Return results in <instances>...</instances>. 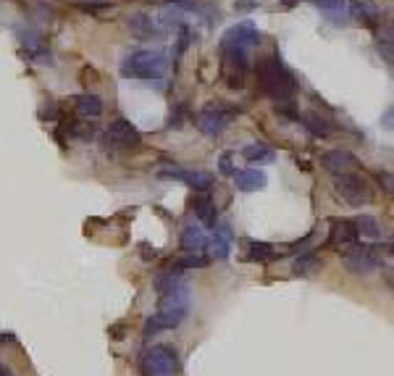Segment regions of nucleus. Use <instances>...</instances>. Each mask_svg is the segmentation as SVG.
Listing matches in <instances>:
<instances>
[{
  "label": "nucleus",
  "instance_id": "obj_1",
  "mask_svg": "<svg viewBox=\"0 0 394 376\" xmlns=\"http://www.w3.org/2000/svg\"><path fill=\"white\" fill-rule=\"evenodd\" d=\"M158 292H160V303H158V313L150 316L145 324V337L156 334L160 329H176L184 319L190 316L192 295L190 287L181 282V271H166V276H160L156 282Z\"/></svg>",
  "mask_w": 394,
  "mask_h": 376
},
{
  "label": "nucleus",
  "instance_id": "obj_2",
  "mask_svg": "<svg viewBox=\"0 0 394 376\" xmlns=\"http://www.w3.org/2000/svg\"><path fill=\"white\" fill-rule=\"evenodd\" d=\"M255 74H258V84H260V92H263V95L273 98L276 103H289L294 98V92H297V80H294L292 71L284 66V61L279 53H273V56L258 61Z\"/></svg>",
  "mask_w": 394,
  "mask_h": 376
},
{
  "label": "nucleus",
  "instance_id": "obj_3",
  "mask_svg": "<svg viewBox=\"0 0 394 376\" xmlns=\"http://www.w3.org/2000/svg\"><path fill=\"white\" fill-rule=\"evenodd\" d=\"M166 71V53L163 50H135L121 61L124 80H160Z\"/></svg>",
  "mask_w": 394,
  "mask_h": 376
},
{
  "label": "nucleus",
  "instance_id": "obj_4",
  "mask_svg": "<svg viewBox=\"0 0 394 376\" xmlns=\"http://www.w3.org/2000/svg\"><path fill=\"white\" fill-rule=\"evenodd\" d=\"M334 190L352 208H363V205H368L373 200V190L368 179L361 176V174H352V171L334 174Z\"/></svg>",
  "mask_w": 394,
  "mask_h": 376
},
{
  "label": "nucleus",
  "instance_id": "obj_5",
  "mask_svg": "<svg viewBox=\"0 0 394 376\" xmlns=\"http://www.w3.org/2000/svg\"><path fill=\"white\" fill-rule=\"evenodd\" d=\"M239 114V108L229 105V103H208L203 111L197 114V129L205 137H221L226 124Z\"/></svg>",
  "mask_w": 394,
  "mask_h": 376
},
{
  "label": "nucleus",
  "instance_id": "obj_6",
  "mask_svg": "<svg viewBox=\"0 0 394 376\" xmlns=\"http://www.w3.org/2000/svg\"><path fill=\"white\" fill-rule=\"evenodd\" d=\"M100 142L108 153H111V150L113 153H116V150H132L142 142V135L137 132V126L132 124V121H126V119H116V121H111L108 129L103 132Z\"/></svg>",
  "mask_w": 394,
  "mask_h": 376
},
{
  "label": "nucleus",
  "instance_id": "obj_7",
  "mask_svg": "<svg viewBox=\"0 0 394 376\" xmlns=\"http://www.w3.org/2000/svg\"><path fill=\"white\" fill-rule=\"evenodd\" d=\"M142 366H145L147 376H174L179 368V358H176V350L169 345H156L145 350Z\"/></svg>",
  "mask_w": 394,
  "mask_h": 376
},
{
  "label": "nucleus",
  "instance_id": "obj_8",
  "mask_svg": "<svg viewBox=\"0 0 394 376\" xmlns=\"http://www.w3.org/2000/svg\"><path fill=\"white\" fill-rule=\"evenodd\" d=\"M260 43V32L252 22H239L229 27L221 37V47H236V50H250Z\"/></svg>",
  "mask_w": 394,
  "mask_h": 376
},
{
  "label": "nucleus",
  "instance_id": "obj_9",
  "mask_svg": "<svg viewBox=\"0 0 394 376\" xmlns=\"http://www.w3.org/2000/svg\"><path fill=\"white\" fill-rule=\"evenodd\" d=\"M361 234H358V227H355V221H349V218H334L331 221V234H328V242L334 245V248H347L352 242H358Z\"/></svg>",
  "mask_w": 394,
  "mask_h": 376
},
{
  "label": "nucleus",
  "instance_id": "obj_10",
  "mask_svg": "<svg viewBox=\"0 0 394 376\" xmlns=\"http://www.w3.org/2000/svg\"><path fill=\"white\" fill-rule=\"evenodd\" d=\"M321 163H324V169L331 171V174H344V171H352L355 166H358V158H355L349 150L337 148V150H328V153H324Z\"/></svg>",
  "mask_w": 394,
  "mask_h": 376
},
{
  "label": "nucleus",
  "instance_id": "obj_11",
  "mask_svg": "<svg viewBox=\"0 0 394 376\" xmlns=\"http://www.w3.org/2000/svg\"><path fill=\"white\" fill-rule=\"evenodd\" d=\"M342 266L349 273H371L381 266V261L373 253H355V255H342Z\"/></svg>",
  "mask_w": 394,
  "mask_h": 376
},
{
  "label": "nucleus",
  "instance_id": "obj_12",
  "mask_svg": "<svg viewBox=\"0 0 394 376\" xmlns=\"http://www.w3.org/2000/svg\"><path fill=\"white\" fill-rule=\"evenodd\" d=\"M208 248V234H205L203 224H187L181 229V250L197 253Z\"/></svg>",
  "mask_w": 394,
  "mask_h": 376
},
{
  "label": "nucleus",
  "instance_id": "obj_13",
  "mask_svg": "<svg viewBox=\"0 0 394 376\" xmlns=\"http://www.w3.org/2000/svg\"><path fill=\"white\" fill-rule=\"evenodd\" d=\"M236 179V187L242 190V193H255V190H263L266 184H268V176H266V171L263 169H245L234 174Z\"/></svg>",
  "mask_w": 394,
  "mask_h": 376
},
{
  "label": "nucleus",
  "instance_id": "obj_14",
  "mask_svg": "<svg viewBox=\"0 0 394 376\" xmlns=\"http://www.w3.org/2000/svg\"><path fill=\"white\" fill-rule=\"evenodd\" d=\"M181 182L187 184L190 190H195V193H211L213 190V174H208V171H195V169H184V174H181Z\"/></svg>",
  "mask_w": 394,
  "mask_h": 376
},
{
  "label": "nucleus",
  "instance_id": "obj_15",
  "mask_svg": "<svg viewBox=\"0 0 394 376\" xmlns=\"http://www.w3.org/2000/svg\"><path fill=\"white\" fill-rule=\"evenodd\" d=\"M192 208H195V216L200 218V224L203 227H215V218H218V211H215V203L208 197V195H200V197H195V203H192Z\"/></svg>",
  "mask_w": 394,
  "mask_h": 376
},
{
  "label": "nucleus",
  "instance_id": "obj_16",
  "mask_svg": "<svg viewBox=\"0 0 394 376\" xmlns=\"http://www.w3.org/2000/svg\"><path fill=\"white\" fill-rule=\"evenodd\" d=\"M74 105H77L79 116H84V119H98L103 114V100L98 95H92V92H82L74 98Z\"/></svg>",
  "mask_w": 394,
  "mask_h": 376
},
{
  "label": "nucleus",
  "instance_id": "obj_17",
  "mask_svg": "<svg viewBox=\"0 0 394 376\" xmlns=\"http://www.w3.org/2000/svg\"><path fill=\"white\" fill-rule=\"evenodd\" d=\"M129 29H132V34L142 37V40H153V37L160 34V29H158L156 22H153L147 13H135V16L129 19Z\"/></svg>",
  "mask_w": 394,
  "mask_h": 376
},
{
  "label": "nucleus",
  "instance_id": "obj_18",
  "mask_svg": "<svg viewBox=\"0 0 394 376\" xmlns=\"http://www.w3.org/2000/svg\"><path fill=\"white\" fill-rule=\"evenodd\" d=\"M229 250H232V229L221 227L213 232V239H211V255L218 258V261H226L229 258Z\"/></svg>",
  "mask_w": 394,
  "mask_h": 376
},
{
  "label": "nucleus",
  "instance_id": "obj_19",
  "mask_svg": "<svg viewBox=\"0 0 394 376\" xmlns=\"http://www.w3.org/2000/svg\"><path fill=\"white\" fill-rule=\"evenodd\" d=\"M324 269V261L315 255V253H300V258H294L292 263V271L297 276H313Z\"/></svg>",
  "mask_w": 394,
  "mask_h": 376
},
{
  "label": "nucleus",
  "instance_id": "obj_20",
  "mask_svg": "<svg viewBox=\"0 0 394 376\" xmlns=\"http://www.w3.org/2000/svg\"><path fill=\"white\" fill-rule=\"evenodd\" d=\"M349 11H352V16H355L358 22L365 24V27H373V24L379 22V11L373 8L368 0H352V3H349Z\"/></svg>",
  "mask_w": 394,
  "mask_h": 376
},
{
  "label": "nucleus",
  "instance_id": "obj_21",
  "mask_svg": "<svg viewBox=\"0 0 394 376\" xmlns=\"http://www.w3.org/2000/svg\"><path fill=\"white\" fill-rule=\"evenodd\" d=\"M273 255H276V248L271 242H258V239H250L248 242L250 261H271Z\"/></svg>",
  "mask_w": 394,
  "mask_h": 376
},
{
  "label": "nucleus",
  "instance_id": "obj_22",
  "mask_svg": "<svg viewBox=\"0 0 394 376\" xmlns=\"http://www.w3.org/2000/svg\"><path fill=\"white\" fill-rule=\"evenodd\" d=\"M242 156H245V160H250V163H271V160L276 158V153L268 148V145H248V148L242 150Z\"/></svg>",
  "mask_w": 394,
  "mask_h": 376
},
{
  "label": "nucleus",
  "instance_id": "obj_23",
  "mask_svg": "<svg viewBox=\"0 0 394 376\" xmlns=\"http://www.w3.org/2000/svg\"><path fill=\"white\" fill-rule=\"evenodd\" d=\"M303 124L308 126V132L313 137H328L331 135V126H328L326 119H321L318 114H305L303 116Z\"/></svg>",
  "mask_w": 394,
  "mask_h": 376
},
{
  "label": "nucleus",
  "instance_id": "obj_24",
  "mask_svg": "<svg viewBox=\"0 0 394 376\" xmlns=\"http://www.w3.org/2000/svg\"><path fill=\"white\" fill-rule=\"evenodd\" d=\"M355 227H358V234L365 239H379L381 237V227H379V221L373 216H361L355 221Z\"/></svg>",
  "mask_w": 394,
  "mask_h": 376
},
{
  "label": "nucleus",
  "instance_id": "obj_25",
  "mask_svg": "<svg viewBox=\"0 0 394 376\" xmlns=\"http://www.w3.org/2000/svg\"><path fill=\"white\" fill-rule=\"evenodd\" d=\"M208 263H211V258H205V255H197V253H195V255H184V258L176 263V269H179V271H184V269H205Z\"/></svg>",
  "mask_w": 394,
  "mask_h": 376
},
{
  "label": "nucleus",
  "instance_id": "obj_26",
  "mask_svg": "<svg viewBox=\"0 0 394 376\" xmlns=\"http://www.w3.org/2000/svg\"><path fill=\"white\" fill-rule=\"evenodd\" d=\"M218 171L224 174V176H234L236 174V163H234V153H221V158H218Z\"/></svg>",
  "mask_w": 394,
  "mask_h": 376
},
{
  "label": "nucleus",
  "instance_id": "obj_27",
  "mask_svg": "<svg viewBox=\"0 0 394 376\" xmlns=\"http://www.w3.org/2000/svg\"><path fill=\"white\" fill-rule=\"evenodd\" d=\"M297 0H284V6H294ZM308 3H313L318 8H324V11H339L342 6H344V0H308Z\"/></svg>",
  "mask_w": 394,
  "mask_h": 376
},
{
  "label": "nucleus",
  "instance_id": "obj_28",
  "mask_svg": "<svg viewBox=\"0 0 394 376\" xmlns=\"http://www.w3.org/2000/svg\"><path fill=\"white\" fill-rule=\"evenodd\" d=\"M68 132L82 137V140H92V137H95V126L92 124H71L68 126Z\"/></svg>",
  "mask_w": 394,
  "mask_h": 376
},
{
  "label": "nucleus",
  "instance_id": "obj_29",
  "mask_svg": "<svg viewBox=\"0 0 394 376\" xmlns=\"http://www.w3.org/2000/svg\"><path fill=\"white\" fill-rule=\"evenodd\" d=\"M171 6H174L176 11H187V13L197 11V3H195V0H171Z\"/></svg>",
  "mask_w": 394,
  "mask_h": 376
},
{
  "label": "nucleus",
  "instance_id": "obj_30",
  "mask_svg": "<svg viewBox=\"0 0 394 376\" xmlns=\"http://www.w3.org/2000/svg\"><path fill=\"white\" fill-rule=\"evenodd\" d=\"M56 116H58L56 103H53V100L43 103V108H40V119H56Z\"/></svg>",
  "mask_w": 394,
  "mask_h": 376
},
{
  "label": "nucleus",
  "instance_id": "obj_31",
  "mask_svg": "<svg viewBox=\"0 0 394 376\" xmlns=\"http://www.w3.org/2000/svg\"><path fill=\"white\" fill-rule=\"evenodd\" d=\"M181 119H184V108L179 105V111H176V114H171V119H169L171 129H181Z\"/></svg>",
  "mask_w": 394,
  "mask_h": 376
},
{
  "label": "nucleus",
  "instance_id": "obj_32",
  "mask_svg": "<svg viewBox=\"0 0 394 376\" xmlns=\"http://www.w3.org/2000/svg\"><path fill=\"white\" fill-rule=\"evenodd\" d=\"M379 182L384 184L386 193H392V174H389V171H381V174H379Z\"/></svg>",
  "mask_w": 394,
  "mask_h": 376
},
{
  "label": "nucleus",
  "instance_id": "obj_33",
  "mask_svg": "<svg viewBox=\"0 0 394 376\" xmlns=\"http://www.w3.org/2000/svg\"><path fill=\"white\" fill-rule=\"evenodd\" d=\"M236 8H242V11H250V8H255V3L245 0V3H236Z\"/></svg>",
  "mask_w": 394,
  "mask_h": 376
},
{
  "label": "nucleus",
  "instance_id": "obj_34",
  "mask_svg": "<svg viewBox=\"0 0 394 376\" xmlns=\"http://www.w3.org/2000/svg\"><path fill=\"white\" fill-rule=\"evenodd\" d=\"M0 376H11V371H8L6 366H0Z\"/></svg>",
  "mask_w": 394,
  "mask_h": 376
}]
</instances>
